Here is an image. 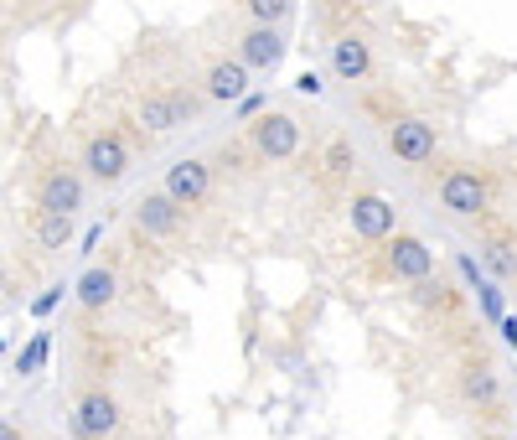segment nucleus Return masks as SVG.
I'll return each instance as SVG.
<instances>
[{
	"label": "nucleus",
	"mask_w": 517,
	"mask_h": 440,
	"mask_svg": "<svg viewBox=\"0 0 517 440\" xmlns=\"http://www.w3.org/2000/svg\"><path fill=\"white\" fill-rule=\"evenodd\" d=\"M455 399H461L466 415H481V420L502 415V409H507V378H502V368L486 363V358L466 363L461 373H455Z\"/></svg>",
	"instance_id": "2"
},
{
	"label": "nucleus",
	"mask_w": 517,
	"mask_h": 440,
	"mask_svg": "<svg viewBox=\"0 0 517 440\" xmlns=\"http://www.w3.org/2000/svg\"><path fill=\"white\" fill-rule=\"evenodd\" d=\"M259 114H264V99H259V94H243V99H238V120H243V125L259 120Z\"/></svg>",
	"instance_id": "22"
},
{
	"label": "nucleus",
	"mask_w": 517,
	"mask_h": 440,
	"mask_svg": "<svg viewBox=\"0 0 517 440\" xmlns=\"http://www.w3.org/2000/svg\"><path fill=\"white\" fill-rule=\"evenodd\" d=\"M249 151L269 166L300 156V120L285 109H264L259 120H249Z\"/></svg>",
	"instance_id": "3"
},
{
	"label": "nucleus",
	"mask_w": 517,
	"mask_h": 440,
	"mask_svg": "<svg viewBox=\"0 0 517 440\" xmlns=\"http://www.w3.org/2000/svg\"><path fill=\"white\" fill-rule=\"evenodd\" d=\"M455 270H461V275H466V285L476 290V306H481V316H486V321H492V327H497V321L507 316V301H502V280H492V275H486V270H481V264H476L471 254H455Z\"/></svg>",
	"instance_id": "16"
},
{
	"label": "nucleus",
	"mask_w": 517,
	"mask_h": 440,
	"mask_svg": "<svg viewBox=\"0 0 517 440\" xmlns=\"http://www.w3.org/2000/svg\"><path fill=\"white\" fill-rule=\"evenodd\" d=\"M254 88V73H249V63L243 57H212L207 63V73H202V94L207 99H218V104H238L243 94Z\"/></svg>",
	"instance_id": "15"
},
{
	"label": "nucleus",
	"mask_w": 517,
	"mask_h": 440,
	"mask_svg": "<svg viewBox=\"0 0 517 440\" xmlns=\"http://www.w3.org/2000/svg\"><path fill=\"white\" fill-rule=\"evenodd\" d=\"M497 327H502V342H507V347L517 352V316H502V321H497Z\"/></svg>",
	"instance_id": "26"
},
{
	"label": "nucleus",
	"mask_w": 517,
	"mask_h": 440,
	"mask_svg": "<svg viewBox=\"0 0 517 440\" xmlns=\"http://www.w3.org/2000/svg\"><path fill=\"white\" fill-rule=\"evenodd\" d=\"M295 88H300V94H306V99H316V94H321L326 83H321V73H316V68H306V73L295 78Z\"/></svg>",
	"instance_id": "24"
},
{
	"label": "nucleus",
	"mask_w": 517,
	"mask_h": 440,
	"mask_svg": "<svg viewBox=\"0 0 517 440\" xmlns=\"http://www.w3.org/2000/svg\"><path fill=\"white\" fill-rule=\"evenodd\" d=\"M383 275L388 280H424V275H435V249L419 239V233H388L383 239Z\"/></svg>",
	"instance_id": "5"
},
{
	"label": "nucleus",
	"mask_w": 517,
	"mask_h": 440,
	"mask_svg": "<svg viewBox=\"0 0 517 440\" xmlns=\"http://www.w3.org/2000/svg\"><path fill=\"white\" fill-rule=\"evenodd\" d=\"M202 114V99L192 94V88H145V94L135 99V125L145 135H176L181 125H192Z\"/></svg>",
	"instance_id": "1"
},
{
	"label": "nucleus",
	"mask_w": 517,
	"mask_h": 440,
	"mask_svg": "<svg viewBox=\"0 0 517 440\" xmlns=\"http://www.w3.org/2000/svg\"><path fill=\"white\" fill-rule=\"evenodd\" d=\"M0 440H26V430L16 420H0Z\"/></svg>",
	"instance_id": "27"
},
{
	"label": "nucleus",
	"mask_w": 517,
	"mask_h": 440,
	"mask_svg": "<svg viewBox=\"0 0 517 440\" xmlns=\"http://www.w3.org/2000/svg\"><path fill=\"white\" fill-rule=\"evenodd\" d=\"M161 192H166L171 202H181V208H202V202L212 197V166H207L202 156H181V161H171Z\"/></svg>",
	"instance_id": "11"
},
{
	"label": "nucleus",
	"mask_w": 517,
	"mask_h": 440,
	"mask_svg": "<svg viewBox=\"0 0 517 440\" xmlns=\"http://www.w3.org/2000/svg\"><path fill=\"white\" fill-rule=\"evenodd\" d=\"M243 11H249V21H269V26H280L290 11H295V0H238Z\"/></svg>",
	"instance_id": "21"
},
{
	"label": "nucleus",
	"mask_w": 517,
	"mask_h": 440,
	"mask_svg": "<svg viewBox=\"0 0 517 440\" xmlns=\"http://www.w3.org/2000/svg\"><path fill=\"white\" fill-rule=\"evenodd\" d=\"M32 239H37L47 254L68 249V244H73V213H37V218H32Z\"/></svg>",
	"instance_id": "20"
},
{
	"label": "nucleus",
	"mask_w": 517,
	"mask_h": 440,
	"mask_svg": "<svg viewBox=\"0 0 517 440\" xmlns=\"http://www.w3.org/2000/svg\"><path fill=\"white\" fill-rule=\"evenodd\" d=\"M73 290H78V306H83V311H104V306H114V296H119V275L109 270V264H104V270L94 264V270H83V280H78Z\"/></svg>",
	"instance_id": "18"
},
{
	"label": "nucleus",
	"mask_w": 517,
	"mask_h": 440,
	"mask_svg": "<svg viewBox=\"0 0 517 440\" xmlns=\"http://www.w3.org/2000/svg\"><path fill=\"white\" fill-rule=\"evenodd\" d=\"M125 415H119V399L109 389H83L73 399V435L78 440H114Z\"/></svg>",
	"instance_id": "6"
},
{
	"label": "nucleus",
	"mask_w": 517,
	"mask_h": 440,
	"mask_svg": "<svg viewBox=\"0 0 517 440\" xmlns=\"http://www.w3.org/2000/svg\"><path fill=\"white\" fill-rule=\"evenodd\" d=\"M42 358H47V332H42V337H37L32 347H26V358H21V373H32V368H37Z\"/></svg>",
	"instance_id": "23"
},
{
	"label": "nucleus",
	"mask_w": 517,
	"mask_h": 440,
	"mask_svg": "<svg viewBox=\"0 0 517 440\" xmlns=\"http://www.w3.org/2000/svg\"><path fill=\"white\" fill-rule=\"evenodd\" d=\"M285 52H290L285 32H280V26H269V21H249L238 32V47H233V57H243L249 73H275L285 63Z\"/></svg>",
	"instance_id": "10"
},
{
	"label": "nucleus",
	"mask_w": 517,
	"mask_h": 440,
	"mask_svg": "<svg viewBox=\"0 0 517 440\" xmlns=\"http://www.w3.org/2000/svg\"><path fill=\"white\" fill-rule=\"evenodd\" d=\"M331 78L337 83H368L373 78V42L362 32H337L331 37Z\"/></svg>",
	"instance_id": "14"
},
{
	"label": "nucleus",
	"mask_w": 517,
	"mask_h": 440,
	"mask_svg": "<svg viewBox=\"0 0 517 440\" xmlns=\"http://www.w3.org/2000/svg\"><path fill=\"white\" fill-rule=\"evenodd\" d=\"M0 347H6V342H0Z\"/></svg>",
	"instance_id": "28"
},
{
	"label": "nucleus",
	"mask_w": 517,
	"mask_h": 440,
	"mask_svg": "<svg viewBox=\"0 0 517 440\" xmlns=\"http://www.w3.org/2000/svg\"><path fill=\"white\" fill-rule=\"evenodd\" d=\"M83 208V171L47 166L37 182V213H78Z\"/></svg>",
	"instance_id": "12"
},
{
	"label": "nucleus",
	"mask_w": 517,
	"mask_h": 440,
	"mask_svg": "<svg viewBox=\"0 0 517 440\" xmlns=\"http://www.w3.org/2000/svg\"><path fill=\"white\" fill-rule=\"evenodd\" d=\"M57 301H63V285H52L47 296H37V306H32V311H37V316H47V311H52Z\"/></svg>",
	"instance_id": "25"
},
{
	"label": "nucleus",
	"mask_w": 517,
	"mask_h": 440,
	"mask_svg": "<svg viewBox=\"0 0 517 440\" xmlns=\"http://www.w3.org/2000/svg\"><path fill=\"white\" fill-rule=\"evenodd\" d=\"M435 125L430 120H419V114H399V120H388V156L399 161V166H424V161H435Z\"/></svg>",
	"instance_id": "8"
},
{
	"label": "nucleus",
	"mask_w": 517,
	"mask_h": 440,
	"mask_svg": "<svg viewBox=\"0 0 517 440\" xmlns=\"http://www.w3.org/2000/svg\"><path fill=\"white\" fill-rule=\"evenodd\" d=\"M440 208L450 218H481L492 208V187H486V176L471 171V166H455L440 176Z\"/></svg>",
	"instance_id": "4"
},
{
	"label": "nucleus",
	"mask_w": 517,
	"mask_h": 440,
	"mask_svg": "<svg viewBox=\"0 0 517 440\" xmlns=\"http://www.w3.org/2000/svg\"><path fill=\"white\" fill-rule=\"evenodd\" d=\"M481 270L492 280H517V233H492L481 244Z\"/></svg>",
	"instance_id": "19"
},
{
	"label": "nucleus",
	"mask_w": 517,
	"mask_h": 440,
	"mask_svg": "<svg viewBox=\"0 0 517 440\" xmlns=\"http://www.w3.org/2000/svg\"><path fill=\"white\" fill-rule=\"evenodd\" d=\"M347 223L362 244H383L388 233H399V208L383 192H352L347 202Z\"/></svg>",
	"instance_id": "9"
},
{
	"label": "nucleus",
	"mask_w": 517,
	"mask_h": 440,
	"mask_svg": "<svg viewBox=\"0 0 517 440\" xmlns=\"http://www.w3.org/2000/svg\"><path fill=\"white\" fill-rule=\"evenodd\" d=\"M83 171H88V182H99V187L125 182V171H130V145H125V135H119V130L88 135V140H83Z\"/></svg>",
	"instance_id": "7"
},
{
	"label": "nucleus",
	"mask_w": 517,
	"mask_h": 440,
	"mask_svg": "<svg viewBox=\"0 0 517 440\" xmlns=\"http://www.w3.org/2000/svg\"><path fill=\"white\" fill-rule=\"evenodd\" d=\"M316 166H321V182H326V187H347L352 176H357V166H362V161H357V145H352V135H331Z\"/></svg>",
	"instance_id": "17"
},
{
	"label": "nucleus",
	"mask_w": 517,
	"mask_h": 440,
	"mask_svg": "<svg viewBox=\"0 0 517 440\" xmlns=\"http://www.w3.org/2000/svg\"><path fill=\"white\" fill-rule=\"evenodd\" d=\"M130 218H135V233H145V239H176L187 208H181V202H171L166 192H145L135 208H130Z\"/></svg>",
	"instance_id": "13"
}]
</instances>
